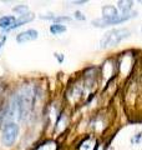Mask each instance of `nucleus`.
I'll return each mask as SVG.
<instances>
[{
  "instance_id": "nucleus-1",
  "label": "nucleus",
  "mask_w": 142,
  "mask_h": 150,
  "mask_svg": "<svg viewBox=\"0 0 142 150\" xmlns=\"http://www.w3.org/2000/svg\"><path fill=\"white\" fill-rule=\"evenodd\" d=\"M130 30L127 29H113L107 31L100 41V48H108L120 44L122 40L130 36Z\"/></svg>"
},
{
  "instance_id": "nucleus-2",
  "label": "nucleus",
  "mask_w": 142,
  "mask_h": 150,
  "mask_svg": "<svg viewBox=\"0 0 142 150\" xmlns=\"http://www.w3.org/2000/svg\"><path fill=\"white\" fill-rule=\"evenodd\" d=\"M137 15V13H129V14H122V15H117L113 18H101V19H96L92 21V25L95 26H107V25H112V24H121L129 19L134 18Z\"/></svg>"
},
{
  "instance_id": "nucleus-3",
  "label": "nucleus",
  "mask_w": 142,
  "mask_h": 150,
  "mask_svg": "<svg viewBox=\"0 0 142 150\" xmlns=\"http://www.w3.org/2000/svg\"><path fill=\"white\" fill-rule=\"evenodd\" d=\"M19 134V126L15 123H8L3 130V143L6 146H10L15 143Z\"/></svg>"
},
{
  "instance_id": "nucleus-4",
  "label": "nucleus",
  "mask_w": 142,
  "mask_h": 150,
  "mask_svg": "<svg viewBox=\"0 0 142 150\" xmlns=\"http://www.w3.org/2000/svg\"><path fill=\"white\" fill-rule=\"evenodd\" d=\"M37 36H39V33L36 30H34V29L25 30L16 36V41L19 44H24V43H27V41H32V40L37 39Z\"/></svg>"
},
{
  "instance_id": "nucleus-5",
  "label": "nucleus",
  "mask_w": 142,
  "mask_h": 150,
  "mask_svg": "<svg viewBox=\"0 0 142 150\" xmlns=\"http://www.w3.org/2000/svg\"><path fill=\"white\" fill-rule=\"evenodd\" d=\"M31 20H34V14H30V13H27V14H22V15L19 16V19H16L15 23H14L13 26H11L9 30L16 29V28L21 26V25H24V24H26V23H30Z\"/></svg>"
},
{
  "instance_id": "nucleus-6",
  "label": "nucleus",
  "mask_w": 142,
  "mask_h": 150,
  "mask_svg": "<svg viewBox=\"0 0 142 150\" xmlns=\"http://www.w3.org/2000/svg\"><path fill=\"white\" fill-rule=\"evenodd\" d=\"M16 19L14 16H3L0 18V28L1 29H10V28L13 26V24L15 23Z\"/></svg>"
},
{
  "instance_id": "nucleus-7",
  "label": "nucleus",
  "mask_w": 142,
  "mask_h": 150,
  "mask_svg": "<svg viewBox=\"0 0 142 150\" xmlns=\"http://www.w3.org/2000/svg\"><path fill=\"white\" fill-rule=\"evenodd\" d=\"M102 14H103V18H113V16H117V8L116 6H112V5H107V6H103L102 8Z\"/></svg>"
},
{
  "instance_id": "nucleus-8",
  "label": "nucleus",
  "mask_w": 142,
  "mask_h": 150,
  "mask_svg": "<svg viewBox=\"0 0 142 150\" xmlns=\"http://www.w3.org/2000/svg\"><path fill=\"white\" fill-rule=\"evenodd\" d=\"M132 5H134L132 1H118V4H117V6L122 11V14H129Z\"/></svg>"
},
{
  "instance_id": "nucleus-9",
  "label": "nucleus",
  "mask_w": 142,
  "mask_h": 150,
  "mask_svg": "<svg viewBox=\"0 0 142 150\" xmlns=\"http://www.w3.org/2000/svg\"><path fill=\"white\" fill-rule=\"evenodd\" d=\"M50 31L53 33L54 35H58V34H61V33L66 31V26H64L63 24H59V23H56V24H53L50 26Z\"/></svg>"
},
{
  "instance_id": "nucleus-10",
  "label": "nucleus",
  "mask_w": 142,
  "mask_h": 150,
  "mask_svg": "<svg viewBox=\"0 0 142 150\" xmlns=\"http://www.w3.org/2000/svg\"><path fill=\"white\" fill-rule=\"evenodd\" d=\"M14 11H16V13H21V15H22L24 13H26V11H27V6H26V5L16 6V8H14Z\"/></svg>"
},
{
  "instance_id": "nucleus-11",
  "label": "nucleus",
  "mask_w": 142,
  "mask_h": 150,
  "mask_svg": "<svg viewBox=\"0 0 142 150\" xmlns=\"http://www.w3.org/2000/svg\"><path fill=\"white\" fill-rule=\"evenodd\" d=\"M5 40H6V36H5V35H1V36H0V50H1L3 45L5 44Z\"/></svg>"
},
{
  "instance_id": "nucleus-12",
  "label": "nucleus",
  "mask_w": 142,
  "mask_h": 150,
  "mask_svg": "<svg viewBox=\"0 0 142 150\" xmlns=\"http://www.w3.org/2000/svg\"><path fill=\"white\" fill-rule=\"evenodd\" d=\"M75 18L76 19H80V20H85V16H82V14L80 11H76L75 13Z\"/></svg>"
}]
</instances>
